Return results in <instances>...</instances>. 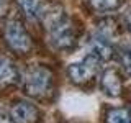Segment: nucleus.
I'll return each instance as SVG.
<instances>
[{
	"instance_id": "nucleus-1",
	"label": "nucleus",
	"mask_w": 131,
	"mask_h": 123,
	"mask_svg": "<svg viewBox=\"0 0 131 123\" xmlns=\"http://www.w3.org/2000/svg\"><path fill=\"white\" fill-rule=\"evenodd\" d=\"M41 22L48 35V41L56 51H71L79 39L77 23L61 7H46L41 15Z\"/></svg>"
},
{
	"instance_id": "nucleus-2",
	"label": "nucleus",
	"mask_w": 131,
	"mask_h": 123,
	"mask_svg": "<svg viewBox=\"0 0 131 123\" xmlns=\"http://www.w3.org/2000/svg\"><path fill=\"white\" fill-rule=\"evenodd\" d=\"M54 85V74L46 66H31L21 77L23 94L31 98H46Z\"/></svg>"
},
{
	"instance_id": "nucleus-3",
	"label": "nucleus",
	"mask_w": 131,
	"mask_h": 123,
	"mask_svg": "<svg viewBox=\"0 0 131 123\" xmlns=\"http://www.w3.org/2000/svg\"><path fill=\"white\" fill-rule=\"evenodd\" d=\"M3 38L10 51H13L15 54H28L33 49V39L28 30L25 28L23 22L20 18H10L3 28Z\"/></svg>"
},
{
	"instance_id": "nucleus-4",
	"label": "nucleus",
	"mask_w": 131,
	"mask_h": 123,
	"mask_svg": "<svg viewBox=\"0 0 131 123\" xmlns=\"http://www.w3.org/2000/svg\"><path fill=\"white\" fill-rule=\"evenodd\" d=\"M100 64L102 61L98 59L95 54H87L82 61L74 63L67 67V76L74 84L77 85H87L89 82H92L95 79V76L100 71Z\"/></svg>"
},
{
	"instance_id": "nucleus-5",
	"label": "nucleus",
	"mask_w": 131,
	"mask_h": 123,
	"mask_svg": "<svg viewBox=\"0 0 131 123\" xmlns=\"http://www.w3.org/2000/svg\"><path fill=\"white\" fill-rule=\"evenodd\" d=\"M39 108L28 100H20L10 108L8 118L12 123H38L39 120Z\"/></svg>"
},
{
	"instance_id": "nucleus-6",
	"label": "nucleus",
	"mask_w": 131,
	"mask_h": 123,
	"mask_svg": "<svg viewBox=\"0 0 131 123\" xmlns=\"http://www.w3.org/2000/svg\"><path fill=\"white\" fill-rule=\"evenodd\" d=\"M100 89L108 97H118L123 90V80L118 69L108 67L100 76Z\"/></svg>"
},
{
	"instance_id": "nucleus-7",
	"label": "nucleus",
	"mask_w": 131,
	"mask_h": 123,
	"mask_svg": "<svg viewBox=\"0 0 131 123\" xmlns=\"http://www.w3.org/2000/svg\"><path fill=\"white\" fill-rule=\"evenodd\" d=\"M20 80V72L15 63L7 56L0 54V87H8Z\"/></svg>"
},
{
	"instance_id": "nucleus-8",
	"label": "nucleus",
	"mask_w": 131,
	"mask_h": 123,
	"mask_svg": "<svg viewBox=\"0 0 131 123\" xmlns=\"http://www.w3.org/2000/svg\"><path fill=\"white\" fill-rule=\"evenodd\" d=\"M90 53L95 54L102 63L110 61L115 56V49L112 46V43H110V39H106L100 35H93L90 38Z\"/></svg>"
},
{
	"instance_id": "nucleus-9",
	"label": "nucleus",
	"mask_w": 131,
	"mask_h": 123,
	"mask_svg": "<svg viewBox=\"0 0 131 123\" xmlns=\"http://www.w3.org/2000/svg\"><path fill=\"white\" fill-rule=\"evenodd\" d=\"M16 3H18V7H20L25 18L33 20V22L41 18L44 8H46L43 0H16Z\"/></svg>"
},
{
	"instance_id": "nucleus-10",
	"label": "nucleus",
	"mask_w": 131,
	"mask_h": 123,
	"mask_svg": "<svg viewBox=\"0 0 131 123\" xmlns=\"http://www.w3.org/2000/svg\"><path fill=\"white\" fill-rule=\"evenodd\" d=\"M106 123H131V112L126 107H113L105 113Z\"/></svg>"
},
{
	"instance_id": "nucleus-11",
	"label": "nucleus",
	"mask_w": 131,
	"mask_h": 123,
	"mask_svg": "<svg viewBox=\"0 0 131 123\" xmlns=\"http://www.w3.org/2000/svg\"><path fill=\"white\" fill-rule=\"evenodd\" d=\"M126 0H89V5L92 10L100 12V13H106V12L118 10Z\"/></svg>"
},
{
	"instance_id": "nucleus-12",
	"label": "nucleus",
	"mask_w": 131,
	"mask_h": 123,
	"mask_svg": "<svg viewBox=\"0 0 131 123\" xmlns=\"http://www.w3.org/2000/svg\"><path fill=\"white\" fill-rule=\"evenodd\" d=\"M95 35H100V36H103V38L112 41L115 36L118 35V25L115 23L113 20H110V18L102 20V22L98 23V26H97V33H95Z\"/></svg>"
},
{
	"instance_id": "nucleus-13",
	"label": "nucleus",
	"mask_w": 131,
	"mask_h": 123,
	"mask_svg": "<svg viewBox=\"0 0 131 123\" xmlns=\"http://www.w3.org/2000/svg\"><path fill=\"white\" fill-rule=\"evenodd\" d=\"M120 59H121V66L125 69V72L131 77V51L129 49H125V51L120 53Z\"/></svg>"
},
{
	"instance_id": "nucleus-14",
	"label": "nucleus",
	"mask_w": 131,
	"mask_h": 123,
	"mask_svg": "<svg viewBox=\"0 0 131 123\" xmlns=\"http://www.w3.org/2000/svg\"><path fill=\"white\" fill-rule=\"evenodd\" d=\"M10 7H12V0H0V20L8 15Z\"/></svg>"
},
{
	"instance_id": "nucleus-15",
	"label": "nucleus",
	"mask_w": 131,
	"mask_h": 123,
	"mask_svg": "<svg viewBox=\"0 0 131 123\" xmlns=\"http://www.w3.org/2000/svg\"><path fill=\"white\" fill-rule=\"evenodd\" d=\"M121 23H123V26L126 28L129 33H131V8L128 12H126L125 15H123V18H121Z\"/></svg>"
},
{
	"instance_id": "nucleus-16",
	"label": "nucleus",
	"mask_w": 131,
	"mask_h": 123,
	"mask_svg": "<svg viewBox=\"0 0 131 123\" xmlns=\"http://www.w3.org/2000/svg\"><path fill=\"white\" fill-rule=\"evenodd\" d=\"M0 123H12L10 118H5V117H0Z\"/></svg>"
}]
</instances>
